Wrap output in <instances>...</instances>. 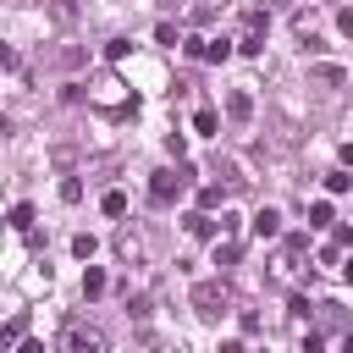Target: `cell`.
<instances>
[{"label": "cell", "mask_w": 353, "mask_h": 353, "mask_svg": "<svg viewBox=\"0 0 353 353\" xmlns=\"http://www.w3.org/2000/svg\"><path fill=\"white\" fill-rule=\"evenodd\" d=\"M188 182H193V165L188 160H176V165H160L154 176H149V204H176L182 193H188Z\"/></svg>", "instance_id": "1"}, {"label": "cell", "mask_w": 353, "mask_h": 353, "mask_svg": "<svg viewBox=\"0 0 353 353\" xmlns=\"http://www.w3.org/2000/svg\"><path fill=\"white\" fill-rule=\"evenodd\" d=\"M61 353H110V342H105V331H99L94 320H66Z\"/></svg>", "instance_id": "2"}, {"label": "cell", "mask_w": 353, "mask_h": 353, "mask_svg": "<svg viewBox=\"0 0 353 353\" xmlns=\"http://www.w3.org/2000/svg\"><path fill=\"white\" fill-rule=\"evenodd\" d=\"M193 309H199V320H221V314H232V292H226V281H199V287H193Z\"/></svg>", "instance_id": "3"}, {"label": "cell", "mask_w": 353, "mask_h": 353, "mask_svg": "<svg viewBox=\"0 0 353 353\" xmlns=\"http://www.w3.org/2000/svg\"><path fill=\"white\" fill-rule=\"evenodd\" d=\"M237 50H243V55H259V50H265V11H248V17H243Z\"/></svg>", "instance_id": "4"}, {"label": "cell", "mask_w": 353, "mask_h": 353, "mask_svg": "<svg viewBox=\"0 0 353 353\" xmlns=\"http://www.w3.org/2000/svg\"><path fill=\"white\" fill-rule=\"evenodd\" d=\"M116 254H121L127 265H138V259H143V237H138L132 226H121V232H116Z\"/></svg>", "instance_id": "5"}, {"label": "cell", "mask_w": 353, "mask_h": 353, "mask_svg": "<svg viewBox=\"0 0 353 353\" xmlns=\"http://www.w3.org/2000/svg\"><path fill=\"white\" fill-rule=\"evenodd\" d=\"M248 226H254V237L265 243V237H276V232H281V215H276V210H259V215H254Z\"/></svg>", "instance_id": "6"}, {"label": "cell", "mask_w": 353, "mask_h": 353, "mask_svg": "<svg viewBox=\"0 0 353 353\" xmlns=\"http://www.w3.org/2000/svg\"><path fill=\"white\" fill-rule=\"evenodd\" d=\"M226 116H232V121H248V116H254V99H248L243 88H237V94H226Z\"/></svg>", "instance_id": "7"}, {"label": "cell", "mask_w": 353, "mask_h": 353, "mask_svg": "<svg viewBox=\"0 0 353 353\" xmlns=\"http://www.w3.org/2000/svg\"><path fill=\"white\" fill-rule=\"evenodd\" d=\"M215 204H226V188H221V182H204V188H199V210L210 215Z\"/></svg>", "instance_id": "8"}, {"label": "cell", "mask_w": 353, "mask_h": 353, "mask_svg": "<svg viewBox=\"0 0 353 353\" xmlns=\"http://www.w3.org/2000/svg\"><path fill=\"white\" fill-rule=\"evenodd\" d=\"M325 188H331V193H353V171H347V165L325 171Z\"/></svg>", "instance_id": "9"}, {"label": "cell", "mask_w": 353, "mask_h": 353, "mask_svg": "<svg viewBox=\"0 0 353 353\" xmlns=\"http://www.w3.org/2000/svg\"><path fill=\"white\" fill-rule=\"evenodd\" d=\"M99 292H105V270L88 265V270H83V298H99Z\"/></svg>", "instance_id": "10"}, {"label": "cell", "mask_w": 353, "mask_h": 353, "mask_svg": "<svg viewBox=\"0 0 353 353\" xmlns=\"http://www.w3.org/2000/svg\"><path fill=\"white\" fill-rule=\"evenodd\" d=\"M22 331H28V314H11V320H6V331H0V342H6V347H17V342H22Z\"/></svg>", "instance_id": "11"}, {"label": "cell", "mask_w": 353, "mask_h": 353, "mask_svg": "<svg viewBox=\"0 0 353 353\" xmlns=\"http://www.w3.org/2000/svg\"><path fill=\"white\" fill-rule=\"evenodd\" d=\"M221 11H226V0H199V6L188 11V17H193V22H215Z\"/></svg>", "instance_id": "12"}, {"label": "cell", "mask_w": 353, "mask_h": 353, "mask_svg": "<svg viewBox=\"0 0 353 353\" xmlns=\"http://www.w3.org/2000/svg\"><path fill=\"white\" fill-rule=\"evenodd\" d=\"M215 127H221V116H215L210 105H199V110H193V132H215Z\"/></svg>", "instance_id": "13"}, {"label": "cell", "mask_w": 353, "mask_h": 353, "mask_svg": "<svg viewBox=\"0 0 353 353\" xmlns=\"http://www.w3.org/2000/svg\"><path fill=\"white\" fill-rule=\"evenodd\" d=\"M17 232H33V204H11V215H6Z\"/></svg>", "instance_id": "14"}, {"label": "cell", "mask_w": 353, "mask_h": 353, "mask_svg": "<svg viewBox=\"0 0 353 353\" xmlns=\"http://www.w3.org/2000/svg\"><path fill=\"white\" fill-rule=\"evenodd\" d=\"M215 265H221V270H232V265H237V243H232V237H221V243H215Z\"/></svg>", "instance_id": "15"}, {"label": "cell", "mask_w": 353, "mask_h": 353, "mask_svg": "<svg viewBox=\"0 0 353 353\" xmlns=\"http://www.w3.org/2000/svg\"><path fill=\"white\" fill-rule=\"evenodd\" d=\"M99 210H105V215H127V193H116V188H110V193L99 199Z\"/></svg>", "instance_id": "16"}, {"label": "cell", "mask_w": 353, "mask_h": 353, "mask_svg": "<svg viewBox=\"0 0 353 353\" xmlns=\"http://www.w3.org/2000/svg\"><path fill=\"white\" fill-rule=\"evenodd\" d=\"M309 226H331V199H314L309 204Z\"/></svg>", "instance_id": "17"}, {"label": "cell", "mask_w": 353, "mask_h": 353, "mask_svg": "<svg viewBox=\"0 0 353 353\" xmlns=\"http://www.w3.org/2000/svg\"><path fill=\"white\" fill-rule=\"evenodd\" d=\"M94 248H99V243H94L88 232H83V237H72V254H77V259H94Z\"/></svg>", "instance_id": "18"}, {"label": "cell", "mask_w": 353, "mask_h": 353, "mask_svg": "<svg viewBox=\"0 0 353 353\" xmlns=\"http://www.w3.org/2000/svg\"><path fill=\"white\" fill-rule=\"evenodd\" d=\"M314 77H320L325 88H336V83H342V66H314Z\"/></svg>", "instance_id": "19"}, {"label": "cell", "mask_w": 353, "mask_h": 353, "mask_svg": "<svg viewBox=\"0 0 353 353\" xmlns=\"http://www.w3.org/2000/svg\"><path fill=\"white\" fill-rule=\"evenodd\" d=\"M61 199H66V204H77V199H83V182H77V176H66V182H61Z\"/></svg>", "instance_id": "20"}, {"label": "cell", "mask_w": 353, "mask_h": 353, "mask_svg": "<svg viewBox=\"0 0 353 353\" xmlns=\"http://www.w3.org/2000/svg\"><path fill=\"white\" fill-rule=\"evenodd\" d=\"M154 39H160V44H182V39H176V22H160V28H154Z\"/></svg>", "instance_id": "21"}, {"label": "cell", "mask_w": 353, "mask_h": 353, "mask_svg": "<svg viewBox=\"0 0 353 353\" xmlns=\"http://www.w3.org/2000/svg\"><path fill=\"white\" fill-rule=\"evenodd\" d=\"M77 17V0H55V22H72Z\"/></svg>", "instance_id": "22"}, {"label": "cell", "mask_w": 353, "mask_h": 353, "mask_svg": "<svg viewBox=\"0 0 353 353\" xmlns=\"http://www.w3.org/2000/svg\"><path fill=\"white\" fill-rule=\"evenodd\" d=\"M336 28H342V33L353 39V6H342V11H336Z\"/></svg>", "instance_id": "23"}, {"label": "cell", "mask_w": 353, "mask_h": 353, "mask_svg": "<svg viewBox=\"0 0 353 353\" xmlns=\"http://www.w3.org/2000/svg\"><path fill=\"white\" fill-rule=\"evenodd\" d=\"M17 353H44V342H33V336H22V342H17Z\"/></svg>", "instance_id": "24"}, {"label": "cell", "mask_w": 353, "mask_h": 353, "mask_svg": "<svg viewBox=\"0 0 353 353\" xmlns=\"http://www.w3.org/2000/svg\"><path fill=\"white\" fill-rule=\"evenodd\" d=\"M342 281H347V287H353V254H347V259H342Z\"/></svg>", "instance_id": "25"}, {"label": "cell", "mask_w": 353, "mask_h": 353, "mask_svg": "<svg viewBox=\"0 0 353 353\" xmlns=\"http://www.w3.org/2000/svg\"><path fill=\"white\" fill-rule=\"evenodd\" d=\"M342 165H347V171H353V143H342Z\"/></svg>", "instance_id": "26"}, {"label": "cell", "mask_w": 353, "mask_h": 353, "mask_svg": "<svg viewBox=\"0 0 353 353\" xmlns=\"http://www.w3.org/2000/svg\"><path fill=\"white\" fill-rule=\"evenodd\" d=\"M221 353H248V347L243 342H221Z\"/></svg>", "instance_id": "27"}, {"label": "cell", "mask_w": 353, "mask_h": 353, "mask_svg": "<svg viewBox=\"0 0 353 353\" xmlns=\"http://www.w3.org/2000/svg\"><path fill=\"white\" fill-rule=\"evenodd\" d=\"M342 353H353V331H347V342H342Z\"/></svg>", "instance_id": "28"}]
</instances>
